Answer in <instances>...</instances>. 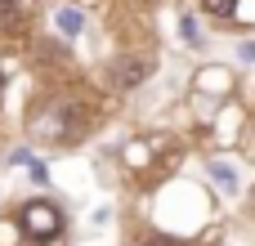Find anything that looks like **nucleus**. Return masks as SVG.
<instances>
[{
  "label": "nucleus",
  "mask_w": 255,
  "mask_h": 246,
  "mask_svg": "<svg viewBox=\"0 0 255 246\" xmlns=\"http://www.w3.org/2000/svg\"><path fill=\"white\" fill-rule=\"evenodd\" d=\"M22 233L31 238V242H54L58 233H63V215H58V206H49V202H31L27 211H22Z\"/></svg>",
  "instance_id": "nucleus-1"
},
{
  "label": "nucleus",
  "mask_w": 255,
  "mask_h": 246,
  "mask_svg": "<svg viewBox=\"0 0 255 246\" xmlns=\"http://www.w3.org/2000/svg\"><path fill=\"white\" fill-rule=\"evenodd\" d=\"M152 72V63L148 58H139V54H126V58H117L112 63V85L117 90H134V85H143V76Z\"/></svg>",
  "instance_id": "nucleus-2"
},
{
  "label": "nucleus",
  "mask_w": 255,
  "mask_h": 246,
  "mask_svg": "<svg viewBox=\"0 0 255 246\" xmlns=\"http://www.w3.org/2000/svg\"><path fill=\"white\" fill-rule=\"evenodd\" d=\"M76 108H49L45 117H36V134H45V139H67L72 134V125H67V117H72Z\"/></svg>",
  "instance_id": "nucleus-3"
},
{
  "label": "nucleus",
  "mask_w": 255,
  "mask_h": 246,
  "mask_svg": "<svg viewBox=\"0 0 255 246\" xmlns=\"http://www.w3.org/2000/svg\"><path fill=\"white\" fill-rule=\"evenodd\" d=\"M58 31H63V36H76V31H81V13H76V9H58Z\"/></svg>",
  "instance_id": "nucleus-4"
},
{
  "label": "nucleus",
  "mask_w": 255,
  "mask_h": 246,
  "mask_svg": "<svg viewBox=\"0 0 255 246\" xmlns=\"http://www.w3.org/2000/svg\"><path fill=\"white\" fill-rule=\"evenodd\" d=\"M202 4H206L215 18H238V4H242V0H202Z\"/></svg>",
  "instance_id": "nucleus-5"
},
{
  "label": "nucleus",
  "mask_w": 255,
  "mask_h": 246,
  "mask_svg": "<svg viewBox=\"0 0 255 246\" xmlns=\"http://www.w3.org/2000/svg\"><path fill=\"white\" fill-rule=\"evenodd\" d=\"M211 175H215L224 188H238V175H233V166H224V161H211Z\"/></svg>",
  "instance_id": "nucleus-6"
},
{
  "label": "nucleus",
  "mask_w": 255,
  "mask_h": 246,
  "mask_svg": "<svg viewBox=\"0 0 255 246\" xmlns=\"http://www.w3.org/2000/svg\"><path fill=\"white\" fill-rule=\"evenodd\" d=\"M184 40H188V45H202V40H197V22H193V18H184Z\"/></svg>",
  "instance_id": "nucleus-7"
},
{
  "label": "nucleus",
  "mask_w": 255,
  "mask_h": 246,
  "mask_svg": "<svg viewBox=\"0 0 255 246\" xmlns=\"http://www.w3.org/2000/svg\"><path fill=\"white\" fill-rule=\"evenodd\" d=\"M242 58H255V40H251V45H242Z\"/></svg>",
  "instance_id": "nucleus-8"
},
{
  "label": "nucleus",
  "mask_w": 255,
  "mask_h": 246,
  "mask_svg": "<svg viewBox=\"0 0 255 246\" xmlns=\"http://www.w3.org/2000/svg\"><path fill=\"white\" fill-rule=\"evenodd\" d=\"M0 85H4V67H0Z\"/></svg>",
  "instance_id": "nucleus-9"
},
{
  "label": "nucleus",
  "mask_w": 255,
  "mask_h": 246,
  "mask_svg": "<svg viewBox=\"0 0 255 246\" xmlns=\"http://www.w3.org/2000/svg\"><path fill=\"white\" fill-rule=\"evenodd\" d=\"M0 4H18V0H0Z\"/></svg>",
  "instance_id": "nucleus-10"
},
{
  "label": "nucleus",
  "mask_w": 255,
  "mask_h": 246,
  "mask_svg": "<svg viewBox=\"0 0 255 246\" xmlns=\"http://www.w3.org/2000/svg\"><path fill=\"white\" fill-rule=\"evenodd\" d=\"M251 206H255V193H251Z\"/></svg>",
  "instance_id": "nucleus-11"
}]
</instances>
